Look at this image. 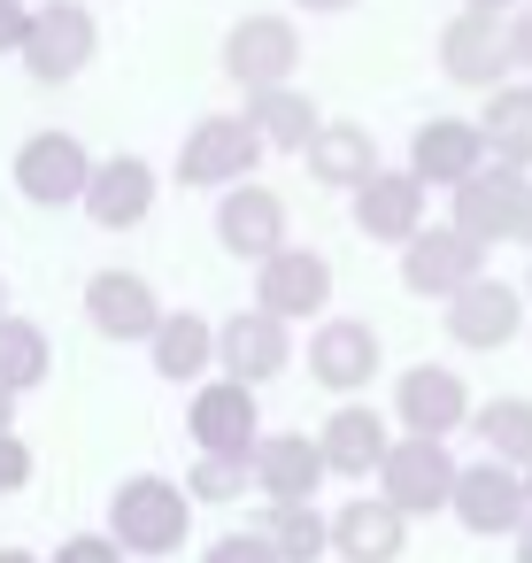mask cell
I'll list each match as a JSON object with an SVG mask.
<instances>
[{
  "label": "cell",
  "instance_id": "obj_1",
  "mask_svg": "<svg viewBox=\"0 0 532 563\" xmlns=\"http://www.w3.org/2000/svg\"><path fill=\"white\" fill-rule=\"evenodd\" d=\"M124 555H140V563H163V555H178L186 540H193V494H186V478H163V471H132V478H117V494H109V525H101Z\"/></svg>",
  "mask_w": 532,
  "mask_h": 563
},
{
  "label": "cell",
  "instance_id": "obj_2",
  "mask_svg": "<svg viewBox=\"0 0 532 563\" xmlns=\"http://www.w3.org/2000/svg\"><path fill=\"white\" fill-rule=\"evenodd\" d=\"M93 55H101V24H93L86 0H40L32 32L16 47V63H24L32 86H70V78H86Z\"/></svg>",
  "mask_w": 532,
  "mask_h": 563
},
{
  "label": "cell",
  "instance_id": "obj_3",
  "mask_svg": "<svg viewBox=\"0 0 532 563\" xmlns=\"http://www.w3.org/2000/svg\"><path fill=\"white\" fill-rule=\"evenodd\" d=\"M301 70V24L278 16V9H255L224 32V78L240 93H270V86H293Z\"/></svg>",
  "mask_w": 532,
  "mask_h": 563
},
{
  "label": "cell",
  "instance_id": "obj_4",
  "mask_svg": "<svg viewBox=\"0 0 532 563\" xmlns=\"http://www.w3.org/2000/svg\"><path fill=\"white\" fill-rule=\"evenodd\" d=\"M263 170V140L247 117H201L186 140H178V186L193 194H224V186H247Z\"/></svg>",
  "mask_w": 532,
  "mask_h": 563
},
{
  "label": "cell",
  "instance_id": "obj_5",
  "mask_svg": "<svg viewBox=\"0 0 532 563\" xmlns=\"http://www.w3.org/2000/svg\"><path fill=\"white\" fill-rule=\"evenodd\" d=\"M9 178H16V194H24L32 209H78V201H86V178H93V155H86L78 132L47 124V132H32V140L16 147Z\"/></svg>",
  "mask_w": 532,
  "mask_h": 563
},
{
  "label": "cell",
  "instance_id": "obj_6",
  "mask_svg": "<svg viewBox=\"0 0 532 563\" xmlns=\"http://www.w3.org/2000/svg\"><path fill=\"white\" fill-rule=\"evenodd\" d=\"M455 455H447V440H409V432H394V448H386V463H378V501H394L401 517H440L447 509V494H455Z\"/></svg>",
  "mask_w": 532,
  "mask_h": 563
},
{
  "label": "cell",
  "instance_id": "obj_7",
  "mask_svg": "<svg viewBox=\"0 0 532 563\" xmlns=\"http://www.w3.org/2000/svg\"><path fill=\"white\" fill-rule=\"evenodd\" d=\"M378 363H386V340H378L370 317H317V332H309V378L324 394L363 401L370 378H378Z\"/></svg>",
  "mask_w": 532,
  "mask_h": 563
},
{
  "label": "cell",
  "instance_id": "obj_8",
  "mask_svg": "<svg viewBox=\"0 0 532 563\" xmlns=\"http://www.w3.org/2000/svg\"><path fill=\"white\" fill-rule=\"evenodd\" d=\"M470 409L478 401H470L455 363H409L394 378V432H409V440H447L470 424Z\"/></svg>",
  "mask_w": 532,
  "mask_h": 563
},
{
  "label": "cell",
  "instance_id": "obj_9",
  "mask_svg": "<svg viewBox=\"0 0 532 563\" xmlns=\"http://www.w3.org/2000/svg\"><path fill=\"white\" fill-rule=\"evenodd\" d=\"M447 517L463 525V532H478V540H517L524 532V471H509V463H494V455H478V463H463L455 471V494H447Z\"/></svg>",
  "mask_w": 532,
  "mask_h": 563
},
{
  "label": "cell",
  "instance_id": "obj_10",
  "mask_svg": "<svg viewBox=\"0 0 532 563\" xmlns=\"http://www.w3.org/2000/svg\"><path fill=\"white\" fill-rule=\"evenodd\" d=\"M517 217H524V170H509V163H486V170H470V178L447 194V224H455L470 247L517 240Z\"/></svg>",
  "mask_w": 532,
  "mask_h": 563
},
{
  "label": "cell",
  "instance_id": "obj_11",
  "mask_svg": "<svg viewBox=\"0 0 532 563\" xmlns=\"http://www.w3.org/2000/svg\"><path fill=\"white\" fill-rule=\"evenodd\" d=\"M255 309L278 317V324H309L332 309V263L317 247H278L270 263H255Z\"/></svg>",
  "mask_w": 532,
  "mask_h": 563
},
{
  "label": "cell",
  "instance_id": "obj_12",
  "mask_svg": "<svg viewBox=\"0 0 532 563\" xmlns=\"http://www.w3.org/2000/svg\"><path fill=\"white\" fill-rule=\"evenodd\" d=\"M440 324H447V340L455 347H470V355H494V347H509V340H524V286H509V278H478V286H463L455 301H440Z\"/></svg>",
  "mask_w": 532,
  "mask_h": 563
},
{
  "label": "cell",
  "instance_id": "obj_13",
  "mask_svg": "<svg viewBox=\"0 0 532 563\" xmlns=\"http://www.w3.org/2000/svg\"><path fill=\"white\" fill-rule=\"evenodd\" d=\"M186 432H193L201 455H255V440H263V401H255V386H240V378H201L193 401H186Z\"/></svg>",
  "mask_w": 532,
  "mask_h": 563
},
{
  "label": "cell",
  "instance_id": "obj_14",
  "mask_svg": "<svg viewBox=\"0 0 532 563\" xmlns=\"http://www.w3.org/2000/svg\"><path fill=\"white\" fill-rule=\"evenodd\" d=\"M486 278V247H470L455 224H424L409 247H401V286L417 301H455L463 286Z\"/></svg>",
  "mask_w": 532,
  "mask_h": 563
},
{
  "label": "cell",
  "instance_id": "obj_15",
  "mask_svg": "<svg viewBox=\"0 0 532 563\" xmlns=\"http://www.w3.org/2000/svg\"><path fill=\"white\" fill-rule=\"evenodd\" d=\"M286 363H293V324L263 317L255 301H247V309H232V317L217 324V378H240V386H255V394H263Z\"/></svg>",
  "mask_w": 532,
  "mask_h": 563
},
{
  "label": "cell",
  "instance_id": "obj_16",
  "mask_svg": "<svg viewBox=\"0 0 532 563\" xmlns=\"http://www.w3.org/2000/svg\"><path fill=\"white\" fill-rule=\"evenodd\" d=\"M440 78L463 86V93H494V86H509V32H501V16H470V9H455V16L440 24Z\"/></svg>",
  "mask_w": 532,
  "mask_h": 563
},
{
  "label": "cell",
  "instance_id": "obj_17",
  "mask_svg": "<svg viewBox=\"0 0 532 563\" xmlns=\"http://www.w3.org/2000/svg\"><path fill=\"white\" fill-rule=\"evenodd\" d=\"M86 324H93L109 347H147L155 324H163V294H155L140 271H93V278H86Z\"/></svg>",
  "mask_w": 532,
  "mask_h": 563
},
{
  "label": "cell",
  "instance_id": "obj_18",
  "mask_svg": "<svg viewBox=\"0 0 532 563\" xmlns=\"http://www.w3.org/2000/svg\"><path fill=\"white\" fill-rule=\"evenodd\" d=\"M424 194H455L470 170H486V140H478V117H424L409 132V163H401Z\"/></svg>",
  "mask_w": 532,
  "mask_h": 563
},
{
  "label": "cell",
  "instance_id": "obj_19",
  "mask_svg": "<svg viewBox=\"0 0 532 563\" xmlns=\"http://www.w3.org/2000/svg\"><path fill=\"white\" fill-rule=\"evenodd\" d=\"M217 240H224V255H240V263H270V255L286 247V194L263 186V178L224 186V194H217Z\"/></svg>",
  "mask_w": 532,
  "mask_h": 563
},
{
  "label": "cell",
  "instance_id": "obj_20",
  "mask_svg": "<svg viewBox=\"0 0 532 563\" xmlns=\"http://www.w3.org/2000/svg\"><path fill=\"white\" fill-rule=\"evenodd\" d=\"M424 201H432V194H424L409 170H386V163L347 194L355 232H363V240H378V247H409V240L424 232Z\"/></svg>",
  "mask_w": 532,
  "mask_h": 563
},
{
  "label": "cell",
  "instance_id": "obj_21",
  "mask_svg": "<svg viewBox=\"0 0 532 563\" xmlns=\"http://www.w3.org/2000/svg\"><path fill=\"white\" fill-rule=\"evenodd\" d=\"M155 194H163V178H155V163L147 155H109V163H93V178H86V217L101 224V232H132V224H147L155 217Z\"/></svg>",
  "mask_w": 532,
  "mask_h": 563
},
{
  "label": "cell",
  "instance_id": "obj_22",
  "mask_svg": "<svg viewBox=\"0 0 532 563\" xmlns=\"http://www.w3.org/2000/svg\"><path fill=\"white\" fill-rule=\"evenodd\" d=\"M386 448H394V417H378L370 401H340L317 424V455H324L332 478H378Z\"/></svg>",
  "mask_w": 532,
  "mask_h": 563
},
{
  "label": "cell",
  "instance_id": "obj_23",
  "mask_svg": "<svg viewBox=\"0 0 532 563\" xmlns=\"http://www.w3.org/2000/svg\"><path fill=\"white\" fill-rule=\"evenodd\" d=\"M247 478H255L263 501H317V486L332 471H324V455H317L309 432H263L255 455H247Z\"/></svg>",
  "mask_w": 532,
  "mask_h": 563
},
{
  "label": "cell",
  "instance_id": "obj_24",
  "mask_svg": "<svg viewBox=\"0 0 532 563\" xmlns=\"http://www.w3.org/2000/svg\"><path fill=\"white\" fill-rule=\"evenodd\" d=\"M324 525H332V555L340 563H394L409 548V517L394 501H378V494H347Z\"/></svg>",
  "mask_w": 532,
  "mask_h": 563
},
{
  "label": "cell",
  "instance_id": "obj_25",
  "mask_svg": "<svg viewBox=\"0 0 532 563\" xmlns=\"http://www.w3.org/2000/svg\"><path fill=\"white\" fill-rule=\"evenodd\" d=\"M147 363H155L163 386H201V378H217V324H209L201 309H163V324H155V340H147Z\"/></svg>",
  "mask_w": 532,
  "mask_h": 563
},
{
  "label": "cell",
  "instance_id": "obj_26",
  "mask_svg": "<svg viewBox=\"0 0 532 563\" xmlns=\"http://www.w3.org/2000/svg\"><path fill=\"white\" fill-rule=\"evenodd\" d=\"M301 163H309V178H317V186L355 194V186L378 170V140H370L363 124H347V117H324V124H317V140L301 147Z\"/></svg>",
  "mask_w": 532,
  "mask_h": 563
},
{
  "label": "cell",
  "instance_id": "obj_27",
  "mask_svg": "<svg viewBox=\"0 0 532 563\" xmlns=\"http://www.w3.org/2000/svg\"><path fill=\"white\" fill-rule=\"evenodd\" d=\"M478 140H486V163H509V170L532 178V86H524V78H509V86L486 93Z\"/></svg>",
  "mask_w": 532,
  "mask_h": 563
},
{
  "label": "cell",
  "instance_id": "obj_28",
  "mask_svg": "<svg viewBox=\"0 0 532 563\" xmlns=\"http://www.w3.org/2000/svg\"><path fill=\"white\" fill-rule=\"evenodd\" d=\"M247 124L263 140V155H301L324 124V109L301 93V86H270V93H247Z\"/></svg>",
  "mask_w": 532,
  "mask_h": 563
},
{
  "label": "cell",
  "instance_id": "obj_29",
  "mask_svg": "<svg viewBox=\"0 0 532 563\" xmlns=\"http://www.w3.org/2000/svg\"><path fill=\"white\" fill-rule=\"evenodd\" d=\"M47 371H55V340H47V324L9 309V317H0V386L24 401L32 386H47Z\"/></svg>",
  "mask_w": 532,
  "mask_h": 563
},
{
  "label": "cell",
  "instance_id": "obj_30",
  "mask_svg": "<svg viewBox=\"0 0 532 563\" xmlns=\"http://www.w3.org/2000/svg\"><path fill=\"white\" fill-rule=\"evenodd\" d=\"M255 532L270 540L278 563H324V555H332V525H324L317 501H270V517H263Z\"/></svg>",
  "mask_w": 532,
  "mask_h": 563
},
{
  "label": "cell",
  "instance_id": "obj_31",
  "mask_svg": "<svg viewBox=\"0 0 532 563\" xmlns=\"http://www.w3.org/2000/svg\"><path fill=\"white\" fill-rule=\"evenodd\" d=\"M470 432L486 440L494 463L524 471V463H532V394H494V401H478V409H470Z\"/></svg>",
  "mask_w": 532,
  "mask_h": 563
},
{
  "label": "cell",
  "instance_id": "obj_32",
  "mask_svg": "<svg viewBox=\"0 0 532 563\" xmlns=\"http://www.w3.org/2000/svg\"><path fill=\"white\" fill-rule=\"evenodd\" d=\"M255 478H247V455H193V471H186V494H193V509L201 501H240Z\"/></svg>",
  "mask_w": 532,
  "mask_h": 563
},
{
  "label": "cell",
  "instance_id": "obj_33",
  "mask_svg": "<svg viewBox=\"0 0 532 563\" xmlns=\"http://www.w3.org/2000/svg\"><path fill=\"white\" fill-rule=\"evenodd\" d=\"M201 563H278V555H270L263 532H217V540L201 548Z\"/></svg>",
  "mask_w": 532,
  "mask_h": 563
},
{
  "label": "cell",
  "instance_id": "obj_34",
  "mask_svg": "<svg viewBox=\"0 0 532 563\" xmlns=\"http://www.w3.org/2000/svg\"><path fill=\"white\" fill-rule=\"evenodd\" d=\"M32 471H40V463H32V440H24V432H0V494H24Z\"/></svg>",
  "mask_w": 532,
  "mask_h": 563
},
{
  "label": "cell",
  "instance_id": "obj_35",
  "mask_svg": "<svg viewBox=\"0 0 532 563\" xmlns=\"http://www.w3.org/2000/svg\"><path fill=\"white\" fill-rule=\"evenodd\" d=\"M47 563H124V548H117L109 532H70V540H63Z\"/></svg>",
  "mask_w": 532,
  "mask_h": 563
},
{
  "label": "cell",
  "instance_id": "obj_36",
  "mask_svg": "<svg viewBox=\"0 0 532 563\" xmlns=\"http://www.w3.org/2000/svg\"><path fill=\"white\" fill-rule=\"evenodd\" d=\"M501 32H509V70H532V0H517L501 16Z\"/></svg>",
  "mask_w": 532,
  "mask_h": 563
},
{
  "label": "cell",
  "instance_id": "obj_37",
  "mask_svg": "<svg viewBox=\"0 0 532 563\" xmlns=\"http://www.w3.org/2000/svg\"><path fill=\"white\" fill-rule=\"evenodd\" d=\"M32 32V0H0V55H16Z\"/></svg>",
  "mask_w": 532,
  "mask_h": 563
},
{
  "label": "cell",
  "instance_id": "obj_38",
  "mask_svg": "<svg viewBox=\"0 0 532 563\" xmlns=\"http://www.w3.org/2000/svg\"><path fill=\"white\" fill-rule=\"evenodd\" d=\"M293 9H301V16H347L355 0H293Z\"/></svg>",
  "mask_w": 532,
  "mask_h": 563
},
{
  "label": "cell",
  "instance_id": "obj_39",
  "mask_svg": "<svg viewBox=\"0 0 532 563\" xmlns=\"http://www.w3.org/2000/svg\"><path fill=\"white\" fill-rule=\"evenodd\" d=\"M455 9H470V16H509L517 0H455Z\"/></svg>",
  "mask_w": 532,
  "mask_h": 563
},
{
  "label": "cell",
  "instance_id": "obj_40",
  "mask_svg": "<svg viewBox=\"0 0 532 563\" xmlns=\"http://www.w3.org/2000/svg\"><path fill=\"white\" fill-rule=\"evenodd\" d=\"M517 247H532V178H524V217H517Z\"/></svg>",
  "mask_w": 532,
  "mask_h": 563
},
{
  "label": "cell",
  "instance_id": "obj_41",
  "mask_svg": "<svg viewBox=\"0 0 532 563\" xmlns=\"http://www.w3.org/2000/svg\"><path fill=\"white\" fill-rule=\"evenodd\" d=\"M0 432H16V394L0 386Z\"/></svg>",
  "mask_w": 532,
  "mask_h": 563
},
{
  "label": "cell",
  "instance_id": "obj_42",
  "mask_svg": "<svg viewBox=\"0 0 532 563\" xmlns=\"http://www.w3.org/2000/svg\"><path fill=\"white\" fill-rule=\"evenodd\" d=\"M0 563H47V555H32V548H0Z\"/></svg>",
  "mask_w": 532,
  "mask_h": 563
},
{
  "label": "cell",
  "instance_id": "obj_43",
  "mask_svg": "<svg viewBox=\"0 0 532 563\" xmlns=\"http://www.w3.org/2000/svg\"><path fill=\"white\" fill-rule=\"evenodd\" d=\"M517 563H532V517H524V532H517Z\"/></svg>",
  "mask_w": 532,
  "mask_h": 563
},
{
  "label": "cell",
  "instance_id": "obj_44",
  "mask_svg": "<svg viewBox=\"0 0 532 563\" xmlns=\"http://www.w3.org/2000/svg\"><path fill=\"white\" fill-rule=\"evenodd\" d=\"M524 509H532V463H524Z\"/></svg>",
  "mask_w": 532,
  "mask_h": 563
},
{
  "label": "cell",
  "instance_id": "obj_45",
  "mask_svg": "<svg viewBox=\"0 0 532 563\" xmlns=\"http://www.w3.org/2000/svg\"><path fill=\"white\" fill-rule=\"evenodd\" d=\"M0 317H9V278H0Z\"/></svg>",
  "mask_w": 532,
  "mask_h": 563
},
{
  "label": "cell",
  "instance_id": "obj_46",
  "mask_svg": "<svg viewBox=\"0 0 532 563\" xmlns=\"http://www.w3.org/2000/svg\"><path fill=\"white\" fill-rule=\"evenodd\" d=\"M524 309H532V271H524Z\"/></svg>",
  "mask_w": 532,
  "mask_h": 563
}]
</instances>
